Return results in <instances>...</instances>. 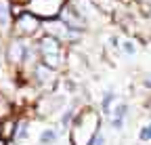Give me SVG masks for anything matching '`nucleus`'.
Here are the masks:
<instances>
[{
  "mask_svg": "<svg viewBox=\"0 0 151 145\" xmlns=\"http://www.w3.org/2000/svg\"><path fill=\"white\" fill-rule=\"evenodd\" d=\"M126 112H128V105L126 103H120L116 110H113V118H111V126L116 131H120L124 126V118H126Z\"/></svg>",
  "mask_w": 151,
  "mask_h": 145,
  "instance_id": "1",
  "label": "nucleus"
},
{
  "mask_svg": "<svg viewBox=\"0 0 151 145\" xmlns=\"http://www.w3.org/2000/svg\"><path fill=\"white\" fill-rule=\"evenodd\" d=\"M113 99H116V95H113L111 90H109V93H105V97H103V112H105V114H109V105H111Z\"/></svg>",
  "mask_w": 151,
  "mask_h": 145,
  "instance_id": "3",
  "label": "nucleus"
},
{
  "mask_svg": "<svg viewBox=\"0 0 151 145\" xmlns=\"http://www.w3.org/2000/svg\"><path fill=\"white\" fill-rule=\"evenodd\" d=\"M0 25H6V13H4V6H0Z\"/></svg>",
  "mask_w": 151,
  "mask_h": 145,
  "instance_id": "6",
  "label": "nucleus"
},
{
  "mask_svg": "<svg viewBox=\"0 0 151 145\" xmlns=\"http://www.w3.org/2000/svg\"><path fill=\"white\" fill-rule=\"evenodd\" d=\"M141 141H151V124H147V126H143L141 128Z\"/></svg>",
  "mask_w": 151,
  "mask_h": 145,
  "instance_id": "4",
  "label": "nucleus"
},
{
  "mask_svg": "<svg viewBox=\"0 0 151 145\" xmlns=\"http://www.w3.org/2000/svg\"><path fill=\"white\" fill-rule=\"evenodd\" d=\"M103 141H105V139H103V135H101V133H97V135H94V139H92V143H90V145H103Z\"/></svg>",
  "mask_w": 151,
  "mask_h": 145,
  "instance_id": "5",
  "label": "nucleus"
},
{
  "mask_svg": "<svg viewBox=\"0 0 151 145\" xmlns=\"http://www.w3.org/2000/svg\"><path fill=\"white\" fill-rule=\"evenodd\" d=\"M55 141H57V133H55L52 128H44L42 135H40V143H42V145H50V143H55Z\"/></svg>",
  "mask_w": 151,
  "mask_h": 145,
  "instance_id": "2",
  "label": "nucleus"
},
{
  "mask_svg": "<svg viewBox=\"0 0 151 145\" xmlns=\"http://www.w3.org/2000/svg\"><path fill=\"white\" fill-rule=\"evenodd\" d=\"M124 50L128 53V55H132V53H134V46H132V42H124Z\"/></svg>",
  "mask_w": 151,
  "mask_h": 145,
  "instance_id": "7",
  "label": "nucleus"
}]
</instances>
